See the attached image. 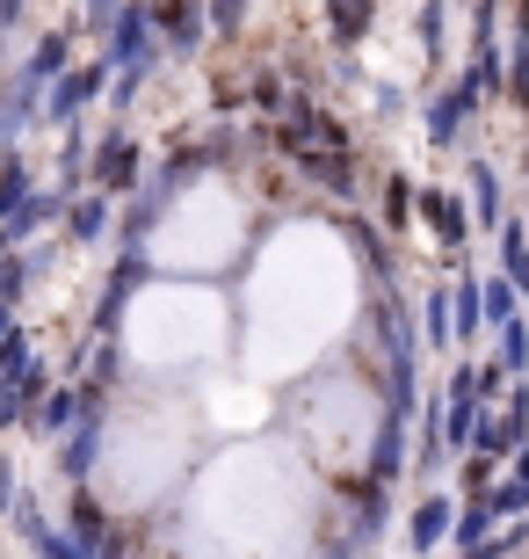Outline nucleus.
<instances>
[{
	"label": "nucleus",
	"instance_id": "obj_11",
	"mask_svg": "<svg viewBox=\"0 0 529 559\" xmlns=\"http://www.w3.org/2000/svg\"><path fill=\"white\" fill-rule=\"evenodd\" d=\"M15 15H22V0H0V29H8Z\"/></svg>",
	"mask_w": 529,
	"mask_h": 559
},
{
	"label": "nucleus",
	"instance_id": "obj_8",
	"mask_svg": "<svg viewBox=\"0 0 529 559\" xmlns=\"http://www.w3.org/2000/svg\"><path fill=\"white\" fill-rule=\"evenodd\" d=\"M65 51H73L65 37H44V44H37V59H29V81H44V73H59V66H65Z\"/></svg>",
	"mask_w": 529,
	"mask_h": 559
},
{
	"label": "nucleus",
	"instance_id": "obj_1",
	"mask_svg": "<svg viewBox=\"0 0 529 559\" xmlns=\"http://www.w3.org/2000/svg\"><path fill=\"white\" fill-rule=\"evenodd\" d=\"M145 37H153V8H145V0H131V8L117 15V29H109V59H117V66H139L145 59Z\"/></svg>",
	"mask_w": 529,
	"mask_h": 559
},
{
	"label": "nucleus",
	"instance_id": "obj_4",
	"mask_svg": "<svg viewBox=\"0 0 529 559\" xmlns=\"http://www.w3.org/2000/svg\"><path fill=\"white\" fill-rule=\"evenodd\" d=\"M326 8H334V37H341V44L370 37V0H326Z\"/></svg>",
	"mask_w": 529,
	"mask_h": 559
},
{
	"label": "nucleus",
	"instance_id": "obj_6",
	"mask_svg": "<svg viewBox=\"0 0 529 559\" xmlns=\"http://www.w3.org/2000/svg\"><path fill=\"white\" fill-rule=\"evenodd\" d=\"M131 167H139L131 139H109V153H103V182H109V189H117V182H131Z\"/></svg>",
	"mask_w": 529,
	"mask_h": 559
},
{
	"label": "nucleus",
	"instance_id": "obj_2",
	"mask_svg": "<svg viewBox=\"0 0 529 559\" xmlns=\"http://www.w3.org/2000/svg\"><path fill=\"white\" fill-rule=\"evenodd\" d=\"M160 22H167V51H175V59H189V51L204 44V8H196V0H167Z\"/></svg>",
	"mask_w": 529,
	"mask_h": 559
},
{
	"label": "nucleus",
	"instance_id": "obj_3",
	"mask_svg": "<svg viewBox=\"0 0 529 559\" xmlns=\"http://www.w3.org/2000/svg\"><path fill=\"white\" fill-rule=\"evenodd\" d=\"M95 87H103V66H81V73H65V81L51 87V117H73V109H81Z\"/></svg>",
	"mask_w": 529,
	"mask_h": 559
},
{
	"label": "nucleus",
	"instance_id": "obj_9",
	"mask_svg": "<svg viewBox=\"0 0 529 559\" xmlns=\"http://www.w3.org/2000/svg\"><path fill=\"white\" fill-rule=\"evenodd\" d=\"M211 22H218V29H240V22H247V0H211Z\"/></svg>",
	"mask_w": 529,
	"mask_h": 559
},
{
	"label": "nucleus",
	"instance_id": "obj_7",
	"mask_svg": "<svg viewBox=\"0 0 529 559\" xmlns=\"http://www.w3.org/2000/svg\"><path fill=\"white\" fill-rule=\"evenodd\" d=\"M501 262L515 270V284H529V240H522V226H508V233H501Z\"/></svg>",
	"mask_w": 529,
	"mask_h": 559
},
{
	"label": "nucleus",
	"instance_id": "obj_5",
	"mask_svg": "<svg viewBox=\"0 0 529 559\" xmlns=\"http://www.w3.org/2000/svg\"><path fill=\"white\" fill-rule=\"evenodd\" d=\"M421 204H428V226L443 233V240H457V233H465V218H457V197H443V189H428Z\"/></svg>",
	"mask_w": 529,
	"mask_h": 559
},
{
	"label": "nucleus",
	"instance_id": "obj_10",
	"mask_svg": "<svg viewBox=\"0 0 529 559\" xmlns=\"http://www.w3.org/2000/svg\"><path fill=\"white\" fill-rule=\"evenodd\" d=\"M73 233H81V240H95V233H103V204H81V211H73Z\"/></svg>",
	"mask_w": 529,
	"mask_h": 559
}]
</instances>
